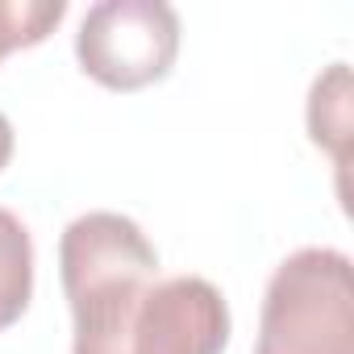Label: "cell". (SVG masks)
<instances>
[{
	"mask_svg": "<svg viewBox=\"0 0 354 354\" xmlns=\"http://www.w3.org/2000/svg\"><path fill=\"white\" fill-rule=\"evenodd\" d=\"M67 17V0H0V59L21 46H38Z\"/></svg>",
	"mask_w": 354,
	"mask_h": 354,
	"instance_id": "obj_6",
	"label": "cell"
},
{
	"mask_svg": "<svg viewBox=\"0 0 354 354\" xmlns=\"http://www.w3.org/2000/svg\"><path fill=\"white\" fill-rule=\"evenodd\" d=\"M34 296V238L17 213L0 209V329L21 321Z\"/></svg>",
	"mask_w": 354,
	"mask_h": 354,
	"instance_id": "obj_5",
	"label": "cell"
},
{
	"mask_svg": "<svg viewBox=\"0 0 354 354\" xmlns=\"http://www.w3.org/2000/svg\"><path fill=\"white\" fill-rule=\"evenodd\" d=\"M180 55V13L167 0H100L80 21L75 59L113 92H138L171 75Z\"/></svg>",
	"mask_w": 354,
	"mask_h": 354,
	"instance_id": "obj_3",
	"label": "cell"
},
{
	"mask_svg": "<svg viewBox=\"0 0 354 354\" xmlns=\"http://www.w3.org/2000/svg\"><path fill=\"white\" fill-rule=\"evenodd\" d=\"M254 354H354L350 254L304 246L275 267L263 292Z\"/></svg>",
	"mask_w": 354,
	"mask_h": 354,
	"instance_id": "obj_2",
	"label": "cell"
},
{
	"mask_svg": "<svg viewBox=\"0 0 354 354\" xmlns=\"http://www.w3.org/2000/svg\"><path fill=\"white\" fill-rule=\"evenodd\" d=\"M71 354H225L230 304L201 275L158 279V250L121 213H84L59 238Z\"/></svg>",
	"mask_w": 354,
	"mask_h": 354,
	"instance_id": "obj_1",
	"label": "cell"
},
{
	"mask_svg": "<svg viewBox=\"0 0 354 354\" xmlns=\"http://www.w3.org/2000/svg\"><path fill=\"white\" fill-rule=\"evenodd\" d=\"M308 133L313 146L329 150L337 171L350 162V67L329 63L308 88Z\"/></svg>",
	"mask_w": 354,
	"mask_h": 354,
	"instance_id": "obj_4",
	"label": "cell"
},
{
	"mask_svg": "<svg viewBox=\"0 0 354 354\" xmlns=\"http://www.w3.org/2000/svg\"><path fill=\"white\" fill-rule=\"evenodd\" d=\"M9 158H13V125H9L5 113H0V171L9 167Z\"/></svg>",
	"mask_w": 354,
	"mask_h": 354,
	"instance_id": "obj_7",
	"label": "cell"
}]
</instances>
